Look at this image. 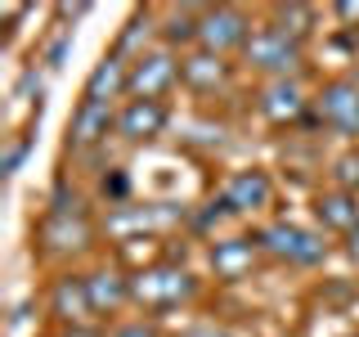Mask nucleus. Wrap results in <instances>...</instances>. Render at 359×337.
Here are the masks:
<instances>
[{
	"label": "nucleus",
	"mask_w": 359,
	"mask_h": 337,
	"mask_svg": "<svg viewBox=\"0 0 359 337\" xmlns=\"http://www.w3.org/2000/svg\"><path fill=\"white\" fill-rule=\"evenodd\" d=\"M198 292V279L184 265H149L130 275V306L140 310H171Z\"/></svg>",
	"instance_id": "nucleus-1"
},
{
	"label": "nucleus",
	"mask_w": 359,
	"mask_h": 337,
	"mask_svg": "<svg viewBox=\"0 0 359 337\" xmlns=\"http://www.w3.org/2000/svg\"><path fill=\"white\" fill-rule=\"evenodd\" d=\"M256 247L269 256H278V261L287 265H323V256H328V243H323V234L306 230V225H292V220H278V225H265L261 234H256Z\"/></svg>",
	"instance_id": "nucleus-2"
},
{
	"label": "nucleus",
	"mask_w": 359,
	"mask_h": 337,
	"mask_svg": "<svg viewBox=\"0 0 359 337\" xmlns=\"http://www.w3.org/2000/svg\"><path fill=\"white\" fill-rule=\"evenodd\" d=\"M41 243L45 252H81V247H90V225L76 194L67 198V189H54V202L41 220Z\"/></svg>",
	"instance_id": "nucleus-3"
},
{
	"label": "nucleus",
	"mask_w": 359,
	"mask_h": 337,
	"mask_svg": "<svg viewBox=\"0 0 359 337\" xmlns=\"http://www.w3.org/2000/svg\"><path fill=\"white\" fill-rule=\"evenodd\" d=\"M252 41V18L243 14L238 5H216V9H202L198 22V45L207 54H229V50H247Z\"/></svg>",
	"instance_id": "nucleus-4"
},
{
	"label": "nucleus",
	"mask_w": 359,
	"mask_h": 337,
	"mask_svg": "<svg viewBox=\"0 0 359 337\" xmlns=\"http://www.w3.org/2000/svg\"><path fill=\"white\" fill-rule=\"evenodd\" d=\"M243 54H247V63H252L256 72H265V77H274V81H283L292 67L301 63V41L283 37L278 27H256Z\"/></svg>",
	"instance_id": "nucleus-5"
},
{
	"label": "nucleus",
	"mask_w": 359,
	"mask_h": 337,
	"mask_svg": "<svg viewBox=\"0 0 359 337\" xmlns=\"http://www.w3.org/2000/svg\"><path fill=\"white\" fill-rule=\"evenodd\" d=\"M184 59H175L171 50H149L130 59V99H162L166 90L180 81Z\"/></svg>",
	"instance_id": "nucleus-6"
},
{
	"label": "nucleus",
	"mask_w": 359,
	"mask_h": 337,
	"mask_svg": "<svg viewBox=\"0 0 359 337\" xmlns=\"http://www.w3.org/2000/svg\"><path fill=\"white\" fill-rule=\"evenodd\" d=\"M314 108H319V121L337 135H359V81L351 77H337L319 90V99H314Z\"/></svg>",
	"instance_id": "nucleus-7"
},
{
	"label": "nucleus",
	"mask_w": 359,
	"mask_h": 337,
	"mask_svg": "<svg viewBox=\"0 0 359 337\" xmlns=\"http://www.w3.org/2000/svg\"><path fill=\"white\" fill-rule=\"evenodd\" d=\"M171 112H166L162 99H126V108L117 112V135L126 144H144V140H157L166 131Z\"/></svg>",
	"instance_id": "nucleus-8"
},
{
	"label": "nucleus",
	"mask_w": 359,
	"mask_h": 337,
	"mask_svg": "<svg viewBox=\"0 0 359 337\" xmlns=\"http://www.w3.org/2000/svg\"><path fill=\"white\" fill-rule=\"evenodd\" d=\"M108 131H117V112L112 104H99V99H81L67 121V144L72 149H90V144L108 140Z\"/></svg>",
	"instance_id": "nucleus-9"
},
{
	"label": "nucleus",
	"mask_w": 359,
	"mask_h": 337,
	"mask_svg": "<svg viewBox=\"0 0 359 337\" xmlns=\"http://www.w3.org/2000/svg\"><path fill=\"white\" fill-rule=\"evenodd\" d=\"M50 310L59 315L63 324L81 329V324L90 319V315H95V306H90V288H86V275H63V279H54Z\"/></svg>",
	"instance_id": "nucleus-10"
},
{
	"label": "nucleus",
	"mask_w": 359,
	"mask_h": 337,
	"mask_svg": "<svg viewBox=\"0 0 359 337\" xmlns=\"http://www.w3.org/2000/svg\"><path fill=\"white\" fill-rule=\"evenodd\" d=\"M224 202H229V211L238 216V211H265L269 198H274V180L265 171H238L229 176V185H224Z\"/></svg>",
	"instance_id": "nucleus-11"
},
{
	"label": "nucleus",
	"mask_w": 359,
	"mask_h": 337,
	"mask_svg": "<svg viewBox=\"0 0 359 337\" xmlns=\"http://www.w3.org/2000/svg\"><path fill=\"white\" fill-rule=\"evenodd\" d=\"M306 90H301L292 77H283V81H269L261 90V112L265 121H274V126H287V121H297L301 112H306Z\"/></svg>",
	"instance_id": "nucleus-12"
},
{
	"label": "nucleus",
	"mask_w": 359,
	"mask_h": 337,
	"mask_svg": "<svg viewBox=\"0 0 359 337\" xmlns=\"http://www.w3.org/2000/svg\"><path fill=\"white\" fill-rule=\"evenodd\" d=\"M117 95H130V63L121 59V54H108V59H99L95 72L86 77V99L112 104Z\"/></svg>",
	"instance_id": "nucleus-13"
},
{
	"label": "nucleus",
	"mask_w": 359,
	"mask_h": 337,
	"mask_svg": "<svg viewBox=\"0 0 359 337\" xmlns=\"http://www.w3.org/2000/svg\"><path fill=\"white\" fill-rule=\"evenodd\" d=\"M256 256H261V247H256V239H220L211 243V270H216V279H243L252 275Z\"/></svg>",
	"instance_id": "nucleus-14"
},
{
	"label": "nucleus",
	"mask_w": 359,
	"mask_h": 337,
	"mask_svg": "<svg viewBox=\"0 0 359 337\" xmlns=\"http://www.w3.org/2000/svg\"><path fill=\"white\" fill-rule=\"evenodd\" d=\"M86 288L95 315H117L121 306H130V279L121 270H95V275H86Z\"/></svg>",
	"instance_id": "nucleus-15"
},
{
	"label": "nucleus",
	"mask_w": 359,
	"mask_h": 337,
	"mask_svg": "<svg viewBox=\"0 0 359 337\" xmlns=\"http://www.w3.org/2000/svg\"><path fill=\"white\" fill-rule=\"evenodd\" d=\"M314 216H319L323 230L351 234L355 225H359V198L351 194V189H328V194L314 198Z\"/></svg>",
	"instance_id": "nucleus-16"
},
{
	"label": "nucleus",
	"mask_w": 359,
	"mask_h": 337,
	"mask_svg": "<svg viewBox=\"0 0 359 337\" xmlns=\"http://www.w3.org/2000/svg\"><path fill=\"white\" fill-rule=\"evenodd\" d=\"M180 81H184L189 90H198V95H211V90H220L224 81H229V63L220 59V54H189L184 67H180Z\"/></svg>",
	"instance_id": "nucleus-17"
},
{
	"label": "nucleus",
	"mask_w": 359,
	"mask_h": 337,
	"mask_svg": "<svg viewBox=\"0 0 359 337\" xmlns=\"http://www.w3.org/2000/svg\"><path fill=\"white\" fill-rule=\"evenodd\" d=\"M314 18H319V14H314V5H278L269 27H278L292 41H306L310 32H314Z\"/></svg>",
	"instance_id": "nucleus-18"
},
{
	"label": "nucleus",
	"mask_w": 359,
	"mask_h": 337,
	"mask_svg": "<svg viewBox=\"0 0 359 337\" xmlns=\"http://www.w3.org/2000/svg\"><path fill=\"white\" fill-rule=\"evenodd\" d=\"M198 22H202V14H194V9H175V14L166 18V27H162L166 45H194L198 41Z\"/></svg>",
	"instance_id": "nucleus-19"
},
{
	"label": "nucleus",
	"mask_w": 359,
	"mask_h": 337,
	"mask_svg": "<svg viewBox=\"0 0 359 337\" xmlns=\"http://www.w3.org/2000/svg\"><path fill=\"white\" fill-rule=\"evenodd\" d=\"M27 149H32V140H27V135H14V140L5 144V157H0V171H5V176H18V166H22V157H27Z\"/></svg>",
	"instance_id": "nucleus-20"
},
{
	"label": "nucleus",
	"mask_w": 359,
	"mask_h": 337,
	"mask_svg": "<svg viewBox=\"0 0 359 337\" xmlns=\"http://www.w3.org/2000/svg\"><path fill=\"white\" fill-rule=\"evenodd\" d=\"M332 176H337V189H351L355 194V185H359V153H346Z\"/></svg>",
	"instance_id": "nucleus-21"
},
{
	"label": "nucleus",
	"mask_w": 359,
	"mask_h": 337,
	"mask_svg": "<svg viewBox=\"0 0 359 337\" xmlns=\"http://www.w3.org/2000/svg\"><path fill=\"white\" fill-rule=\"evenodd\" d=\"M112 337H162V333H157L153 319H126V324L112 329Z\"/></svg>",
	"instance_id": "nucleus-22"
},
{
	"label": "nucleus",
	"mask_w": 359,
	"mask_h": 337,
	"mask_svg": "<svg viewBox=\"0 0 359 337\" xmlns=\"http://www.w3.org/2000/svg\"><path fill=\"white\" fill-rule=\"evenodd\" d=\"M67 45H72V37L63 32V37L50 45V54H45V67H59V63H63V54H67Z\"/></svg>",
	"instance_id": "nucleus-23"
},
{
	"label": "nucleus",
	"mask_w": 359,
	"mask_h": 337,
	"mask_svg": "<svg viewBox=\"0 0 359 337\" xmlns=\"http://www.w3.org/2000/svg\"><path fill=\"white\" fill-rule=\"evenodd\" d=\"M32 90H41V72L32 67V72H22V81H18V90H14V99H27Z\"/></svg>",
	"instance_id": "nucleus-24"
},
{
	"label": "nucleus",
	"mask_w": 359,
	"mask_h": 337,
	"mask_svg": "<svg viewBox=\"0 0 359 337\" xmlns=\"http://www.w3.org/2000/svg\"><path fill=\"white\" fill-rule=\"evenodd\" d=\"M126 189H130L126 176H112V180L104 176V194H108V198H126Z\"/></svg>",
	"instance_id": "nucleus-25"
},
{
	"label": "nucleus",
	"mask_w": 359,
	"mask_h": 337,
	"mask_svg": "<svg viewBox=\"0 0 359 337\" xmlns=\"http://www.w3.org/2000/svg\"><path fill=\"white\" fill-rule=\"evenodd\" d=\"M189 337H233V333H229V329H220V324H198V329L189 333Z\"/></svg>",
	"instance_id": "nucleus-26"
},
{
	"label": "nucleus",
	"mask_w": 359,
	"mask_h": 337,
	"mask_svg": "<svg viewBox=\"0 0 359 337\" xmlns=\"http://www.w3.org/2000/svg\"><path fill=\"white\" fill-rule=\"evenodd\" d=\"M337 18H341V22H351V27H355V22H359V5H351V0H341V5H337Z\"/></svg>",
	"instance_id": "nucleus-27"
},
{
	"label": "nucleus",
	"mask_w": 359,
	"mask_h": 337,
	"mask_svg": "<svg viewBox=\"0 0 359 337\" xmlns=\"http://www.w3.org/2000/svg\"><path fill=\"white\" fill-rule=\"evenodd\" d=\"M346 252H351V261L359 265V225H355L351 234H346Z\"/></svg>",
	"instance_id": "nucleus-28"
},
{
	"label": "nucleus",
	"mask_w": 359,
	"mask_h": 337,
	"mask_svg": "<svg viewBox=\"0 0 359 337\" xmlns=\"http://www.w3.org/2000/svg\"><path fill=\"white\" fill-rule=\"evenodd\" d=\"M63 337H104V333H99V329H86V324H81V329H67Z\"/></svg>",
	"instance_id": "nucleus-29"
}]
</instances>
